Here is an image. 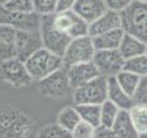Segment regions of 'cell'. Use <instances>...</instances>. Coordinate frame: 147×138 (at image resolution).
Wrapping results in <instances>:
<instances>
[{
	"mask_svg": "<svg viewBox=\"0 0 147 138\" xmlns=\"http://www.w3.org/2000/svg\"><path fill=\"white\" fill-rule=\"evenodd\" d=\"M26 69H27L32 80H41L43 77L48 76L49 74L54 72L56 70L63 67L62 57L53 52L48 50L47 48L41 46L36 52H34L30 57L25 61Z\"/></svg>",
	"mask_w": 147,
	"mask_h": 138,
	"instance_id": "cell-1",
	"label": "cell"
},
{
	"mask_svg": "<svg viewBox=\"0 0 147 138\" xmlns=\"http://www.w3.org/2000/svg\"><path fill=\"white\" fill-rule=\"evenodd\" d=\"M53 15L54 13L40 15V36L44 48L62 57L72 38L54 25Z\"/></svg>",
	"mask_w": 147,
	"mask_h": 138,
	"instance_id": "cell-2",
	"label": "cell"
},
{
	"mask_svg": "<svg viewBox=\"0 0 147 138\" xmlns=\"http://www.w3.org/2000/svg\"><path fill=\"white\" fill-rule=\"evenodd\" d=\"M123 28L147 44V3L134 1L121 12Z\"/></svg>",
	"mask_w": 147,
	"mask_h": 138,
	"instance_id": "cell-3",
	"label": "cell"
},
{
	"mask_svg": "<svg viewBox=\"0 0 147 138\" xmlns=\"http://www.w3.org/2000/svg\"><path fill=\"white\" fill-rule=\"evenodd\" d=\"M107 100V77L98 75L90 81L80 85L72 90L74 105L83 103H96L101 105Z\"/></svg>",
	"mask_w": 147,
	"mask_h": 138,
	"instance_id": "cell-4",
	"label": "cell"
},
{
	"mask_svg": "<svg viewBox=\"0 0 147 138\" xmlns=\"http://www.w3.org/2000/svg\"><path fill=\"white\" fill-rule=\"evenodd\" d=\"M0 81L7 83L10 87H28L32 81L26 65L17 57H10L0 61Z\"/></svg>",
	"mask_w": 147,
	"mask_h": 138,
	"instance_id": "cell-5",
	"label": "cell"
},
{
	"mask_svg": "<svg viewBox=\"0 0 147 138\" xmlns=\"http://www.w3.org/2000/svg\"><path fill=\"white\" fill-rule=\"evenodd\" d=\"M94 53H96V46L90 35L74 38L69 43L62 56L63 67H69L76 63H81V62L93 61Z\"/></svg>",
	"mask_w": 147,
	"mask_h": 138,
	"instance_id": "cell-6",
	"label": "cell"
},
{
	"mask_svg": "<svg viewBox=\"0 0 147 138\" xmlns=\"http://www.w3.org/2000/svg\"><path fill=\"white\" fill-rule=\"evenodd\" d=\"M38 89L40 94H43L44 97L54 98V100L63 98L69 96L70 93L72 94V88L69 83L66 67H61L54 72L49 74L48 76L39 80Z\"/></svg>",
	"mask_w": 147,
	"mask_h": 138,
	"instance_id": "cell-7",
	"label": "cell"
},
{
	"mask_svg": "<svg viewBox=\"0 0 147 138\" xmlns=\"http://www.w3.org/2000/svg\"><path fill=\"white\" fill-rule=\"evenodd\" d=\"M93 62L99 74L106 77L115 76L124 69L125 58L119 49H97L93 57Z\"/></svg>",
	"mask_w": 147,
	"mask_h": 138,
	"instance_id": "cell-8",
	"label": "cell"
},
{
	"mask_svg": "<svg viewBox=\"0 0 147 138\" xmlns=\"http://www.w3.org/2000/svg\"><path fill=\"white\" fill-rule=\"evenodd\" d=\"M54 25L61 31L66 32L71 38H79V36L88 35L89 25L72 9L56 12L53 15Z\"/></svg>",
	"mask_w": 147,
	"mask_h": 138,
	"instance_id": "cell-9",
	"label": "cell"
},
{
	"mask_svg": "<svg viewBox=\"0 0 147 138\" xmlns=\"http://www.w3.org/2000/svg\"><path fill=\"white\" fill-rule=\"evenodd\" d=\"M0 25H9L17 30L39 31L40 30V14L32 13L10 12L0 5Z\"/></svg>",
	"mask_w": 147,
	"mask_h": 138,
	"instance_id": "cell-10",
	"label": "cell"
},
{
	"mask_svg": "<svg viewBox=\"0 0 147 138\" xmlns=\"http://www.w3.org/2000/svg\"><path fill=\"white\" fill-rule=\"evenodd\" d=\"M43 46L40 30L39 31H27L17 30L16 34V57L25 62L34 52Z\"/></svg>",
	"mask_w": 147,
	"mask_h": 138,
	"instance_id": "cell-11",
	"label": "cell"
},
{
	"mask_svg": "<svg viewBox=\"0 0 147 138\" xmlns=\"http://www.w3.org/2000/svg\"><path fill=\"white\" fill-rule=\"evenodd\" d=\"M66 71H67V77H69V83L71 85L72 90L75 88L80 87V85L85 84V83L90 81L92 79L97 77L98 75H101L93 61L72 65V66L66 67Z\"/></svg>",
	"mask_w": 147,
	"mask_h": 138,
	"instance_id": "cell-12",
	"label": "cell"
},
{
	"mask_svg": "<svg viewBox=\"0 0 147 138\" xmlns=\"http://www.w3.org/2000/svg\"><path fill=\"white\" fill-rule=\"evenodd\" d=\"M120 27H123L121 12L106 9L94 22H92L89 25L88 35H90L93 38V36H97L99 34H103Z\"/></svg>",
	"mask_w": 147,
	"mask_h": 138,
	"instance_id": "cell-13",
	"label": "cell"
},
{
	"mask_svg": "<svg viewBox=\"0 0 147 138\" xmlns=\"http://www.w3.org/2000/svg\"><path fill=\"white\" fill-rule=\"evenodd\" d=\"M107 9L105 0H76L72 10L78 13L88 25L97 20Z\"/></svg>",
	"mask_w": 147,
	"mask_h": 138,
	"instance_id": "cell-14",
	"label": "cell"
},
{
	"mask_svg": "<svg viewBox=\"0 0 147 138\" xmlns=\"http://www.w3.org/2000/svg\"><path fill=\"white\" fill-rule=\"evenodd\" d=\"M107 100L114 102L120 110H130L136 103L134 98L120 87L115 76L107 77Z\"/></svg>",
	"mask_w": 147,
	"mask_h": 138,
	"instance_id": "cell-15",
	"label": "cell"
},
{
	"mask_svg": "<svg viewBox=\"0 0 147 138\" xmlns=\"http://www.w3.org/2000/svg\"><path fill=\"white\" fill-rule=\"evenodd\" d=\"M17 28L9 25H0V61L16 57Z\"/></svg>",
	"mask_w": 147,
	"mask_h": 138,
	"instance_id": "cell-16",
	"label": "cell"
},
{
	"mask_svg": "<svg viewBox=\"0 0 147 138\" xmlns=\"http://www.w3.org/2000/svg\"><path fill=\"white\" fill-rule=\"evenodd\" d=\"M112 131L115 133V137L120 138H134L138 137V133L133 125L132 118H130L129 110H120L116 116Z\"/></svg>",
	"mask_w": 147,
	"mask_h": 138,
	"instance_id": "cell-17",
	"label": "cell"
},
{
	"mask_svg": "<svg viewBox=\"0 0 147 138\" xmlns=\"http://www.w3.org/2000/svg\"><path fill=\"white\" fill-rule=\"evenodd\" d=\"M117 49L123 54V57L125 59H128V58H132V57L140 56V54L145 53L146 44L142 40H140L138 38H136L134 35H132V34L124 32V36H123Z\"/></svg>",
	"mask_w": 147,
	"mask_h": 138,
	"instance_id": "cell-18",
	"label": "cell"
},
{
	"mask_svg": "<svg viewBox=\"0 0 147 138\" xmlns=\"http://www.w3.org/2000/svg\"><path fill=\"white\" fill-rule=\"evenodd\" d=\"M124 28H115V30L107 31V32L99 34L97 36H93V43L97 49H117L120 45L123 36H124Z\"/></svg>",
	"mask_w": 147,
	"mask_h": 138,
	"instance_id": "cell-19",
	"label": "cell"
},
{
	"mask_svg": "<svg viewBox=\"0 0 147 138\" xmlns=\"http://www.w3.org/2000/svg\"><path fill=\"white\" fill-rule=\"evenodd\" d=\"M129 114L138 137H147V105L134 103L129 110Z\"/></svg>",
	"mask_w": 147,
	"mask_h": 138,
	"instance_id": "cell-20",
	"label": "cell"
},
{
	"mask_svg": "<svg viewBox=\"0 0 147 138\" xmlns=\"http://www.w3.org/2000/svg\"><path fill=\"white\" fill-rule=\"evenodd\" d=\"M75 107L81 120L92 124L93 127H98L101 124V105L83 103V105H75Z\"/></svg>",
	"mask_w": 147,
	"mask_h": 138,
	"instance_id": "cell-21",
	"label": "cell"
},
{
	"mask_svg": "<svg viewBox=\"0 0 147 138\" xmlns=\"http://www.w3.org/2000/svg\"><path fill=\"white\" fill-rule=\"evenodd\" d=\"M116 77V81L119 83V85L128 93L129 96L134 97L136 92L138 89V85L141 83V76L136 75L134 72H130L128 70H124L123 69L120 72H117L115 75Z\"/></svg>",
	"mask_w": 147,
	"mask_h": 138,
	"instance_id": "cell-22",
	"label": "cell"
},
{
	"mask_svg": "<svg viewBox=\"0 0 147 138\" xmlns=\"http://www.w3.org/2000/svg\"><path fill=\"white\" fill-rule=\"evenodd\" d=\"M80 120H81L80 115H79L75 105L69 106V107H65L63 110L59 111L58 116H57V123H58L62 128L69 131L71 134H72V131L75 129V127L78 125Z\"/></svg>",
	"mask_w": 147,
	"mask_h": 138,
	"instance_id": "cell-23",
	"label": "cell"
},
{
	"mask_svg": "<svg viewBox=\"0 0 147 138\" xmlns=\"http://www.w3.org/2000/svg\"><path fill=\"white\" fill-rule=\"evenodd\" d=\"M124 70H128L130 72H134L136 75L143 77L147 76V54L142 53L140 56L132 57L125 59Z\"/></svg>",
	"mask_w": 147,
	"mask_h": 138,
	"instance_id": "cell-24",
	"label": "cell"
},
{
	"mask_svg": "<svg viewBox=\"0 0 147 138\" xmlns=\"http://www.w3.org/2000/svg\"><path fill=\"white\" fill-rule=\"evenodd\" d=\"M119 111L120 108L110 100H106L105 102H102L101 103V124L112 128Z\"/></svg>",
	"mask_w": 147,
	"mask_h": 138,
	"instance_id": "cell-25",
	"label": "cell"
},
{
	"mask_svg": "<svg viewBox=\"0 0 147 138\" xmlns=\"http://www.w3.org/2000/svg\"><path fill=\"white\" fill-rule=\"evenodd\" d=\"M39 137H45V138H66V137H72V134L65 128H62L58 123L57 124H51L43 128L38 133Z\"/></svg>",
	"mask_w": 147,
	"mask_h": 138,
	"instance_id": "cell-26",
	"label": "cell"
},
{
	"mask_svg": "<svg viewBox=\"0 0 147 138\" xmlns=\"http://www.w3.org/2000/svg\"><path fill=\"white\" fill-rule=\"evenodd\" d=\"M3 7L10 12L17 13H32L34 10V3L32 0H9L5 3Z\"/></svg>",
	"mask_w": 147,
	"mask_h": 138,
	"instance_id": "cell-27",
	"label": "cell"
},
{
	"mask_svg": "<svg viewBox=\"0 0 147 138\" xmlns=\"http://www.w3.org/2000/svg\"><path fill=\"white\" fill-rule=\"evenodd\" d=\"M94 132H96V127H93L92 124L86 123L84 120H80L78 125L75 127V129L72 131V137L92 138V137H94Z\"/></svg>",
	"mask_w": 147,
	"mask_h": 138,
	"instance_id": "cell-28",
	"label": "cell"
},
{
	"mask_svg": "<svg viewBox=\"0 0 147 138\" xmlns=\"http://www.w3.org/2000/svg\"><path fill=\"white\" fill-rule=\"evenodd\" d=\"M136 103H145L147 105V76L141 77V83L138 85V89L134 94Z\"/></svg>",
	"mask_w": 147,
	"mask_h": 138,
	"instance_id": "cell-29",
	"label": "cell"
},
{
	"mask_svg": "<svg viewBox=\"0 0 147 138\" xmlns=\"http://www.w3.org/2000/svg\"><path fill=\"white\" fill-rule=\"evenodd\" d=\"M134 0H105L107 9L116 10V12H123L127 9Z\"/></svg>",
	"mask_w": 147,
	"mask_h": 138,
	"instance_id": "cell-30",
	"label": "cell"
},
{
	"mask_svg": "<svg viewBox=\"0 0 147 138\" xmlns=\"http://www.w3.org/2000/svg\"><path fill=\"white\" fill-rule=\"evenodd\" d=\"M94 137H115V133L111 127H106L99 124L98 127H96Z\"/></svg>",
	"mask_w": 147,
	"mask_h": 138,
	"instance_id": "cell-31",
	"label": "cell"
},
{
	"mask_svg": "<svg viewBox=\"0 0 147 138\" xmlns=\"http://www.w3.org/2000/svg\"><path fill=\"white\" fill-rule=\"evenodd\" d=\"M76 0H57V10L56 12H62V10L72 9Z\"/></svg>",
	"mask_w": 147,
	"mask_h": 138,
	"instance_id": "cell-32",
	"label": "cell"
},
{
	"mask_svg": "<svg viewBox=\"0 0 147 138\" xmlns=\"http://www.w3.org/2000/svg\"><path fill=\"white\" fill-rule=\"evenodd\" d=\"M9 0H0V5H4L5 3H8Z\"/></svg>",
	"mask_w": 147,
	"mask_h": 138,
	"instance_id": "cell-33",
	"label": "cell"
},
{
	"mask_svg": "<svg viewBox=\"0 0 147 138\" xmlns=\"http://www.w3.org/2000/svg\"><path fill=\"white\" fill-rule=\"evenodd\" d=\"M137 1H142V3H147V0H137Z\"/></svg>",
	"mask_w": 147,
	"mask_h": 138,
	"instance_id": "cell-34",
	"label": "cell"
},
{
	"mask_svg": "<svg viewBox=\"0 0 147 138\" xmlns=\"http://www.w3.org/2000/svg\"><path fill=\"white\" fill-rule=\"evenodd\" d=\"M145 53L147 54V44H146V50H145Z\"/></svg>",
	"mask_w": 147,
	"mask_h": 138,
	"instance_id": "cell-35",
	"label": "cell"
}]
</instances>
